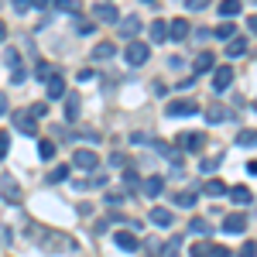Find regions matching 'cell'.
<instances>
[{
  "label": "cell",
  "mask_w": 257,
  "mask_h": 257,
  "mask_svg": "<svg viewBox=\"0 0 257 257\" xmlns=\"http://www.w3.org/2000/svg\"><path fill=\"white\" fill-rule=\"evenodd\" d=\"M172 202H175L178 209H192L196 206V196L192 192H178V196H172Z\"/></svg>",
  "instance_id": "cell-26"
},
{
  "label": "cell",
  "mask_w": 257,
  "mask_h": 257,
  "mask_svg": "<svg viewBox=\"0 0 257 257\" xmlns=\"http://www.w3.org/2000/svg\"><path fill=\"white\" fill-rule=\"evenodd\" d=\"M123 59H127V65H144V62L151 59V48L144 41H131L127 52H123Z\"/></svg>",
  "instance_id": "cell-1"
},
{
  "label": "cell",
  "mask_w": 257,
  "mask_h": 257,
  "mask_svg": "<svg viewBox=\"0 0 257 257\" xmlns=\"http://www.w3.org/2000/svg\"><path fill=\"white\" fill-rule=\"evenodd\" d=\"M76 117H79V96L69 93L65 96V120H76Z\"/></svg>",
  "instance_id": "cell-22"
},
{
  "label": "cell",
  "mask_w": 257,
  "mask_h": 257,
  "mask_svg": "<svg viewBox=\"0 0 257 257\" xmlns=\"http://www.w3.org/2000/svg\"><path fill=\"white\" fill-rule=\"evenodd\" d=\"M237 257H257V243H243Z\"/></svg>",
  "instance_id": "cell-38"
},
{
  "label": "cell",
  "mask_w": 257,
  "mask_h": 257,
  "mask_svg": "<svg viewBox=\"0 0 257 257\" xmlns=\"http://www.w3.org/2000/svg\"><path fill=\"white\" fill-rule=\"evenodd\" d=\"M38 155L45 161H52V158H55V141H41V144H38Z\"/></svg>",
  "instance_id": "cell-29"
},
{
  "label": "cell",
  "mask_w": 257,
  "mask_h": 257,
  "mask_svg": "<svg viewBox=\"0 0 257 257\" xmlns=\"http://www.w3.org/2000/svg\"><path fill=\"white\" fill-rule=\"evenodd\" d=\"M185 7H189V11H202L206 4H202V0H185Z\"/></svg>",
  "instance_id": "cell-40"
},
{
  "label": "cell",
  "mask_w": 257,
  "mask_h": 257,
  "mask_svg": "<svg viewBox=\"0 0 257 257\" xmlns=\"http://www.w3.org/2000/svg\"><path fill=\"white\" fill-rule=\"evenodd\" d=\"M69 178V168H55L52 175H48V182H65Z\"/></svg>",
  "instance_id": "cell-37"
},
{
  "label": "cell",
  "mask_w": 257,
  "mask_h": 257,
  "mask_svg": "<svg viewBox=\"0 0 257 257\" xmlns=\"http://www.w3.org/2000/svg\"><path fill=\"white\" fill-rule=\"evenodd\" d=\"M230 199H233L237 206H247L254 196H250V189H247V185H233V189H230Z\"/></svg>",
  "instance_id": "cell-20"
},
{
  "label": "cell",
  "mask_w": 257,
  "mask_h": 257,
  "mask_svg": "<svg viewBox=\"0 0 257 257\" xmlns=\"http://www.w3.org/2000/svg\"><path fill=\"white\" fill-rule=\"evenodd\" d=\"M14 117V127H18L21 134H35V117L28 113V110H21V113H11Z\"/></svg>",
  "instance_id": "cell-9"
},
{
  "label": "cell",
  "mask_w": 257,
  "mask_h": 257,
  "mask_svg": "<svg viewBox=\"0 0 257 257\" xmlns=\"http://www.w3.org/2000/svg\"><path fill=\"white\" fill-rule=\"evenodd\" d=\"M213 257H233V254H230L226 247H213Z\"/></svg>",
  "instance_id": "cell-43"
},
{
  "label": "cell",
  "mask_w": 257,
  "mask_h": 257,
  "mask_svg": "<svg viewBox=\"0 0 257 257\" xmlns=\"http://www.w3.org/2000/svg\"><path fill=\"white\" fill-rule=\"evenodd\" d=\"M28 113H31L35 120H38V117H45V113H48V103H35V106H31Z\"/></svg>",
  "instance_id": "cell-36"
},
{
  "label": "cell",
  "mask_w": 257,
  "mask_h": 257,
  "mask_svg": "<svg viewBox=\"0 0 257 257\" xmlns=\"http://www.w3.org/2000/svg\"><path fill=\"white\" fill-rule=\"evenodd\" d=\"M148 219H151L155 226H172V223H175V216H172V209H165V206H155Z\"/></svg>",
  "instance_id": "cell-11"
},
{
  "label": "cell",
  "mask_w": 257,
  "mask_h": 257,
  "mask_svg": "<svg viewBox=\"0 0 257 257\" xmlns=\"http://www.w3.org/2000/svg\"><path fill=\"white\" fill-rule=\"evenodd\" d=\"M113 55H117V45L113 41H99L96 48H93V59L96 62H106V59H113Z\"/></svg>",
  "instance_id": "cell-13"
},
{
  "label": "cell",
  "mask_w": 257,
  "mask_h": 257,
  "mask_svg": "<svg viewBox=\"0 0 257 257\" xmlns=\"http://www.w3.org/2000/svg\"><path fill=\"white\" fill-rule=\"evenodd\" d=\"M216 165H219V158H209V161H202V172H213Z\"/></svg>",
  "instance_id": "cell-41"
},
{
  "label": "cell",
  "mask_w": 257,
  "mask_h": 257,
  "mask_svg": "<svg viewBox=\"0 0 257 257\" xmlns=\"http://www.w3.org/2000/svg\"><path fill=\"white\" fill-rule=\"evenodd\" d=\"M223 192H226V185H223L219 178H209V182H206V196H223Z\"/></svg>",
  "instance_id": "cell-30"
},
{
  "label": "cell",
  "mask_w": 257,
  "mask_h": 257,
  "mask_svg": "<svg viewBox=\"0 0 257 257\" xmlns=\"http://www.w3.org/2000/svg\"><path fill=\"white\" fill-rule=\"evenodd\" d=\"M189 230H192V233H196V237H209V230H213V226H209V223H206V219H189Z\"/></svg>",
  "instance_id": "cell-25"
},
{
  "label": "cell",
  "mask_w": 257,
  "mask_h": 257,
  "mask_svg": "<svg viewBox=\"0 0 257 257\" xmlns=\"http://www.w3.org/2000/svg\"><path fill=\"white\" fill-rule=\"evenodd\" d=\"M189 257H213V243H192Z\"/></svg>",
  "instance_id": "cell-28"
},
{
  "label": "cell",
  "mask_w": 257,
  "mask_h": 257,
  "mask_svg": "<svg viewBox=\"0 0 257 257\" xmlns=\"http://www.w3.org/2000/svg\"><path fill=\"white\" fill-rule=\"evenodd\" d=\"M123 185H127V189H141V178H138L134 168H123Z\"/></svg>",
  "instance_id": "cell-31"
},
{
  "label": "cell",
  "mask_w": 257,
  "mask_h": 257,
  "mask_svg": "<svg viewBox=\"0 0 257 257\" xmlns=\"http://www.w3.org/2000/svg\"><path fill=\"white\" fill-rule=\"evenodd\" d=\"M226 117H230V113H226V110H223L219 103H213V106L206 110V120H209V123H223V120H226Z\"/></svg>",
  "instance_id": "cell-23"
},
{
  "label": "cell",
  "mask_w": 257,
  "mask_h": 257,
  "mask_svg": "<svg viewBox=\"0 0 257 257\" xmlns=\"http://www.w3.org/2000/svg\"><path fill=\"white\" fill-rule=\"evenodd\" d=\"M7 65H11V79L14 82H24V65H21V52L18 48H7Z\"/></svg>",
  "instance_id": "cell-6"
},
{
  "label": "cell",
  "mask_w": 257,
  "mask_h": 257,
  "mask_svg": "<svg viewBox=\"0 0 257 257\" xmlns=\"http://www.w3.org/2000/svg\"><path fill=\"white\" fill-rule=\"evenodd\" d=\"M178 144H182V151H202L206 138H202V134H196V131H185V134L178 138Z\"/></svg>",
  "instance_id": "cell-7"
},
{
  "label": "cell",
  "mask_w": 257,
  "mask_h": 257,
  "mask_svg": "<svg viewBox=\"0 0 257 257\" xmlns=\"http://www.w3.org/2000/svg\"><path fill=\"white\" fill-rule=\"evenodd\" d=\"M0 196L7 199V202H11V206H18L21 199V189H18V182H14V175H0Z\"/></svg>",
  "instance_id": "cell-2"
},
{
  "label": "cell",
  "mask_w": 257,
  "mask_h": 257,
  "mask_svg": "<svg viewBox=\"0 0 257 257\" xmlns=\"http://www.w3.org/2000/svg\"><path fill=\"white\" fill-rule=\"evenodd\" d=\"M7 148H11V138H7V134H0V158H7Z\"/></svg>",
  "instance_id": "cell-39"
},
{
  "label": "cell",
  "mask_w": 257,
  "mask_h": 257,
  "mask_svg": "<svg viewBox=\"0 0 257 257\" xmlns=\"http://www.w3.org/2000/svg\"><path fill=\"white\" fill-rule=\"evenodd\" d=\"M31 7H45V4H31V0H14V11H18V14H28Z\"/></svg>",
  "instance_id": "cell-35"
},
{
  "label": "cell",
  "mask_w": 257,
  "mask_h": 257,
  "mask_svg": "<svg viewBox=\"0 0 257 257\" xmlns=\"http://www.w3.org/2000/svg\"><path fill=\"white\" fill-rule=\"evenodd\" d=\"M35 72H38V79H52V76H55V69H52V65H48V62H38V69H35Z\"/></svg>",
  "instance_id": "cell-34"
},
{
  "label": "cell",
  "mask_w": 257,
  "mask_h": 257,
  "mask_svg": "<svg viewBox=\"0 0 257 257\" xmlns=\"http://www.w3.org/2000/svg\"><path fill=\"white\" fill-rule=\"evenodd\" d=\"M4 113H7V96L0 93V117H4Z\"/></svg>",
  "instance_id": "cell-44"
},
{
  "label": "cell",
  "mask_w": 257,
  "mask_h": 257,
  "mask_svg": "<svg viewBox=\"0 0 257 257\" xmlns=\"http://www.w3.org/2000/svg\"><path fill=\"white\" fill-rule=\"evenodd\" d=\"M168 35L175 41H182V38H189V21H182V18H175L172 24H168Z\"/></svg>",
  "instance_id": "cell-18"
},
{
  "label": "cell",
  "mask_w": 257,
  "mask_h": 257,
  "mask_svg": "<svg viewBox=\"0 0 257 257\" xmlns=\"http://www.w3.org/2000/svg\"><path fill=\"white\" fill-rule=\"evenodd\" d=\"M0 237H4V233H0Z\"/></svg>",
  "instance_id": "cell-47"
},
{
  "label": "cell",
  "mask_w": 257,
  "mask_h": 257,
  "mask_svg": "<svg viewBox=\"0 0 257 257\" xmlns=\"http://www.w3.org/2000/svg\"><path fill=\"white\" fill-rule=\"evenodd\" d=\"M178 243H182V240H178V237H172V243H165L158 257H178Z\"/></svg>",
  "instance_id": "cell-32"
},
{
  "label": "cell",
  "mask_w": 257,
  "mask_h": 257,
  "mask_svg": "<svg viewBox=\"0 0 257 257\" xmlns=\"http://www.w3.org/2000/svg\"><path fill=\"white\" fill-rule=\"evenodd\" d=\"M247 172H250V175H257V161H247Z\"/></svg>",
  "instance_id": "cell-45"
},
{
  "label": "cell",
  "mask_w": 257,
  "mask_h": 257,
  "mask_svg": "<svg viewBox=\"0 0 257 257\" xmlns=\"http://www.w3.org/2000/svg\"><path fill=\"white\" fill-rule=\"evenodd\" d=\"M141 189H144V196H158L161 189H165V178H161V175L144 178V182H141Z\"/></svg>",
  "instance_id": "cell-17"
},
{
  "label": "cell",
  "mask_w": 257,
  "mask_h": 257,
  "mask_svg": "<svg viewBox=\"0 0 257 257\" xmlns=\"http://www.w3.org/2000/svg\"><path fill=\"white\" fill-rule=\"evenodd\" d=\"M237 14H240V0H223V4H219V18L223 21L237 18Z\"/></svg>",
  "instance_id": "cell-21"
},
{
  "label": "cell",
  "mask_w": 257,
  "mask_h": 257,
  "mask_svg": "<svg viewBox=\"0 0 257 257\" xmlns=\"http://www.w3.org/2000/svg\"><path fill=\"white\" fill-rule=\"evenodd\" d=\"M230 82H233V69H230V65H216V69H213V89L223 93Z\"/></svg>",
  "instance_id": "cell-5"
},
{
  "label": "cell",
  "mask_w": 257,
  "mask_h": 257,
  "mask_svg": "<svg viewBox=\"0 0 257 257\" xmlns=\"http://www.w3.org/2000/svg\"><path fill=\"white\" fill-rule=\"evenodd\" d=\"M72 165H76V168H86V172H93V168H99V155H96V151H89V148H79V151L72 155Z\"/></svg>",
  "instance_id": "cell-4"
},
{
  "label": "cell",
  "mask_w": 257,
  "mask_h": 257,
  "mask_svg": "<svg viewBox=\"0 0 257 257\" xmlns=\"http://www.w3.org/2000/svg\"><path fill=\"white\" fill-rule=\"evenodd\" d=\"M237 144H243V148H250V144H257V131H240Z\"/></svg>",
  "instance_id": "cell-33"
},
{
  "label": "cell",
  "mask_w": 257,
  "mask_h": 257,
  "mask_svg": "<svg viewBox=\"0 0 257 257\" xmlns=\"http://www.w3.org/2000/svg\"><path fill=\"white\" fill-rule=\"evenodd\" d=\"M138 31H141V18H138V14H131V18L120 21V38H131V41H134Z\"/></svg>",
  "instance_id": "cell-8"
},
{
  "label": "cell",
  "mask_w": 257,
  "mask_h": 257,
  "mask_svg": "<svg viewBox=\"0 0 257 257\" xmlns=\"http://www.w3.org/2000/svg\"><path fill=\"white\" fill-rule=\"evenodd\" d=\"M7 38V24H4V21H0V41Z\"/></svg>",
  "instance_id": "cell-46"
},
{
  "label": "cell",
  "mask_w": 257,
  "mask_h": 257,
  "mask_svg": "<svg viewBox=\"0 0 257 257\" xmlns=\"http://www.w3.org/2000/svg\"><path fill=\"white\" fill-rule=\"evenodd\" d=\"M223 230H226V233H243V230H247V216H243V213L226 216V219H223Z\"/></svg>",
  "instance_id": "cell-10"
},
{
  "label": "cell",
  "mask_w": 257,
  "mask_h": 257,
  "mask_svg": "<svg viewBox=\"0 0 257 257\" xmlns=\"http://www.w3.org/2000/svg\"><path fill=\"white\" fill-rule=\"evenodd\" d=\"M93 18H96V21H110V24H117V7H113V4H96V7H93Z\"/></svg>",
  "instance_id": "cell-12"
},
{
  "label": "cell",
  "mask_w": 257,
  "mask_h": 257,
  "mask_svg": "<svg viewBox=\"0 0 257 257\" xmlns=\"http://www.w3.org/2000/svg\"><path fill=\"white\" fill-rule=\"evenodd\" d=\"M192 113H199L196 99H172L168 103V117H192Z\"/></svg>",
  "instance_id": "cell-3"
},
{
  "label": "cell",
  "mask_w": 257,
  "mask_h": 257,
  "mask_svg": "<svg viewBox=\"0 0 257 257\" xmlns=\"http://www.w3.org/2000/svg\"><path fill=\"white\" fill-rule=\"evenodd\" d=\"M243 52H247V38H230L226 41V59H240V55H243Z\"/></svg>",
  "instance_id": "cell-16"
},
{
  "label": "cell",
  "mask_w": 257,
  "mask_h": 257,
  "mask_svg": "<svg viewBox=\"0 0 257 257\" xmlns=\"http://www.w3.org/2000/svg\"><path fill=\"white\" fill-rule=\"evenodd\" d=\"M45 89H48V99H62L65 96V79L62 76H52V79L45 82Z\"/></svg>",
  "instance_id": "cell-14"
},
{
  "label": "cell",
  "mask_w": 257,
  "mask_h": 257,
  "mask_svg": "<svg viewBox=\"0 0 257 257\" xmlns=\"http://www.w3.org/2000/svg\"><path fill=\"white\" fill-rule=\"evenodd\" d=\"M209 31H213V35H216V38H223V41L237 38V28H233V24H230V21H226V24H219V28H209Z\"/></svg>",
  "instance_id": "cell-24"
},
{
  "label": "cell",
  "mask_w": 257,
  "mask_h": 257,
  "mask_svg": "<svg viewBox=\"0 0 257 257\" xmlns=\"http://www.w3.org/2000/svg\"><path fill=\"white\" fill-rule=\"evenodd\" d=\"M247 28H250V35L257 38V14H250V21H247Z\"/></svg>",
  "instance_id": "cell-42"
},
{
  "label": "cell",
  "mask_w": 257,
  "mask_h": 257,
  "mask_svg": "<svg viewBox=\"0 0 257 257\" xmlns=\"http://www.w3.org/2000/svg\"><path fill=\"white\" fill-rule=\"evenodd\" d=\"M117 247L120 250H138V237H134V233H127V230H117Z\"/></svg>",
  "instance_id": "cell-19"
},
{
  "label": "cell",
  "mask_w": 257,
  "mask_h": 257,
  "mask_svg": "<svg viewBox=\"0 0 257 257\" xmlns=\"http://www.w3.org/2000/svg\"><path fill=\"white\" fill-rule=\"evenodd\" d=\"M168 38V24H165V21H155V24H151V41H165Z\"/></svg>",
  "instance_id": "cell-27"
},
{
  "label": "cell",
  "mask_w": 257,
  "mask_h": 257,
  "mask_svg": "<svg viewBox=\"0 0 257 257\" xmlns=\"http://www.w3.org/2000/svg\"><path fill=\"white\" fill-rule=\"evenodd\" d=\"M192 69H196V76H199V72H213V69H216V55H213V52H202Z\"/></svg>",
  "instance_id": "cell-15"
}]
</instances>
